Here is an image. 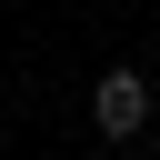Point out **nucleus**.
<instances>
[{
	"label": "nucleus",
	"instance_id": "f257e3e1",
	"mask_svg": "<svg viewBox=\"0 0 160 160\" xmlns=\"http://www.w3.org/2000/svg\"><path fill=\"white\" fill-rule=\"evenodd\" d=\"M90 120H100V140H140L150 130V80L140 70H100L90 80Z\"/></svg>",
	"mask_w": 160,
	"mask_h": 160
}]
</instances>
